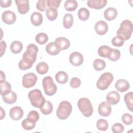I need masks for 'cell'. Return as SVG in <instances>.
Segmentation results:
<instances>
[{"mask_svg": "<svg viewBox=\"0 0 133 133\" xmlns=\"http://www.w3.org/2000/svg\"><path fill=\"white\" fill-rule=\"evenodd\" d=\"M38 51V48L36 45L34 44L28 45L26 51L23 54L22 59L18 63L19 68L21 70L31 68L36 60Z\"/></svg>", "mask_w": 133, "mask_h": 133, "instance_id": "obj_1", "label": "cell"}, {"mask_svg": "<svg viewBox=\"0 0 133 133\" xmlns=\"http://www.w3.org/2000/svg\"><path fill=\"white\" fill-rule=\"evenodd\" d=\"M132 32V23L129 20H124L121 23L119 29L117 30V36H120L124 41L129 39Z\"/></svg>", "mask_w": 133, "mask_h": 133, "instance_id": "obj_2", "label": "cell"}, {"mask_svg": "<svg viewBox=\"0 0 133 133\" xmlns=\"http://www.w3.org/2000/svg\"><path fill=\"white\" fill-rule=\"evenodd\" d=\"M28 98L32 105L39 109L43 107L46 101L41 91L38 89H34L29 91Z\"/></svg>", "mask_w": 133, "mask_h": 133, "instance_id": "obj_3", "label": "cell"}, {"mask_svg": "<svg viewBox=\"0 0 133 133\" xmlns=\"http://www.w3.org/2000/svg\"><path fill=\"white\" fill-rule=\"evenodd\" d=\"M72 111V107L68 101H62L60 103L56 111L57 117L62 120L69 117Z\"/></svg>", "mask_w": 133, "mask_h": 133, "instance_id": "obj_4", "label": "cell"}, {"mask_svg": "<svg viewBox=\"0 0 133 133\" xmlns=\"http://www.w3.org/2000/svg\"><path fill=\"white\" fill-rule=\"evenodd\" d=\"M77 106L84 116L88 117L92 114L93 108L89 99L85 97L80 98L77 102Z\"/></svg>", "mask_w": 133, "mask_h": 133, "instance_id": "obj_5", "label": "cell"}, {"mask_svg": "<svg viewBox=\"0 0 133 133\" xmlns=\"http://www.w3.org/2000/svg\"><path fill=\"white\" fill-rule=\"evenodd\" d=\"M113 75L110 72H104L99 77L96 83L97 88L104 90L108 89L113 81Z\"/></svg>", "mask_w": 133, "mask_h": 133, "instance_id": "obj_6", "label": "cell"}, {"mask_svg": "<svg viewBox=\"0 0 133 133\" xmlns=\"http://www.w3.org/2000/svg\"><path fill=\"white\" fill-rule=\"evenodd\" d=\"M42 85L44 92L47 96H51L57 92V86L54 83L52 78L50 76L44 77L42 81Z\"/></svg>", "mask_w": 133, "mask_h": 133, "instance_id": "obj_7", "label": "cell"}, {"mask_svg": "<svg viewBox=\"0 0 133 133\" xmlns=\"http://www.w3.org/2000/svg\"><path fill=\"white\" fill-rule=\"evenodd\" d=\"M37 81V77L33 73H28L22 77V84L25 88H29L34 86Z\"/></svg>", "mask_w": 133, "mask_h": 133, "instance_id": "obj_8", "label": "cell"}, {"mask_svg": "<svg viewBox=\"0 0 133 133\" xmlns=\"http://www.w3.org/2000/svg\"><path fill=\"white\" fill-rule=\"evenodd\" d=\"M112 111L111 104L106 101H102L98 108V113L102 116L107 117L110 115Z\"/></svg>", "mask_w": 133, "mask_h": 133, "instance_id": "obj_9", "label": "cell"}, {"mask_svg": "<svg viewBox=\"0 0 133 133\" xmlns=\"http://www.w3.org/2000/svg\"><path fill=\"white\" fill-rule=\"evenodd\" d=\"M70 62L74 66L81 65L84 61L83 55L78 51L72 52L69 56Z\"/></svg>", "mask_w": 133, "mask_h": 133, "instance_id": "obj_10", "label": "cell"}, {"mask_svg": "<svg viewBox=\"0 0 133 133\" xmlns=\"http://www.w3.org/2000/svg\"><path fill=\"white\" fill-rule=\"evenodd\" d=\"M15 3L17 6L18 12L21 14H26L29 9V1L28 0H16Z\"/></svg>", "mask_w": 133, "mask_h": 133, "instance_id": "obj_11", "label": "cell"}, {"mask_svg": "<svg viewBox=\"0 0 133 133\" xmlns=\"http://www.w3.org/2000/svg\"><path fill=\"white\" fill-rule=\"evenodd\" d=\"M2 19L4 23L7 24H11L16 21V16L13 11L11 10H6L2 14Z\"/></svg>", "mask_w": 133, "mask_h": 133, "instance_id": "obj_12", "label": "cell"}, {"mask_svg": "<svg viewBox=\"0 0 133 133\" xmlns=\"http://www.w3.org/2000/svg\"><path fill=\"white\" fill-rule=\"evenodd\" d=\"M9 116L12 120L18 121L23 117V111L20 107H12L9 111Z\"/></svg>", "mask_w": 133, "mask_h": 133, "instance_id": "obj_13", "label": "cell"}, {"mask_svg": "<svg viewBox=\"0 0 133 133\" xmlns=\"http://www.w3.org/2000/svg\"><path fill=\"white\" fill-rule=\"evenodd\" d=\"M109 29L107 23L103 20L98 21L95 25V31L96 33L100 35H104Z\"/></svg>", "mask_w": 133, "mask_h": 133, "instance_id": "obj_14", "label": "cell"}, {"mask_svg": "<svg viewBox=\"0 0 133 133\" xmlns=\"http://www.w3.org/2000/svg\"><path fill=\"white\" fill-rule=\"evenodd\" d=\"M106 99L110 104L115 105L119 101L120 95L117 91L113 90L107 94Z\"/></svg>", "mask_w": 133, "mask_h": 133, "instance_id": "obj_15", "label": "cell"}, {"mask_svg": "<svg viewBox=\"0 0 133 133\" xmlns=\"http://www.w3.org/2000/svg\"><path fill=\"white\" fill-rule=\"evenodd\" d=\"M55 43L57 45L60 51L68 49L70 46V42L69 40L64 37L57 38L55 39Z\"/></svg>", "mask_w": 133, "mask_h": 133, "instance_id": "obj_16", "label": "cell"}, {"mask_svg": "<svg viewBox=\"0 0 133 133\" xmlns=\"http://www.w3.org/2000/svg\"><path fill=\"white\" fill-rule=\"evenodd\" d=\"M107 3V0H88L87 2L89 7L96 9H102L106 5Z\"/></svg>", "mask_w": 133, "mask_h": 133, "instance_id": "obj_17", "label": "cell"}, {"mask_svg": "<svg viewBox=\"0 0 133 133\" xmlns=\"http://www.w3.org/2000/svg\"><path fill=\"white\" fill-rule=\"evenodd\" d=\"M129 84L128 82L124 79H118L115 83V87L117 90L119 92H124L126 91L129 88Z\"/></svg>", "mask_w": 133, "mask_h": 133, "instance_id": "obj_18", "label": "cell"}, {"mask_svg": "<svg viewBox=\"0 0 133 133\" xmlns=\"http://www.w3.org/2000/svg\"><path fill=\"white\" fill-rule=\"evenodd\" d=\"M46 52L51 56H56L59 54L60 50L55 42L49 43L46 46Z\"/></svg>", "mask_w": 133, "mask_h": 133, "instance_id": "obj_19", "label": "cell"}, {"mask_svg": "<svg viewBox=\"0 0 133 133\" xmlns=\"http://www.w3.org/2000/svg\"><path fill=\"white\" fill-rule=\"evenodd\" d=\"M43 19L42 15L40 12L37 11L32 13L30 18L31 23L34 26L40 25L43 22Z\"/></svg>", "mask_w": 133, "mask_h": 133, "instance_id": "obj_20", "label": "cell"}, {"mask_svg": "<svg viewBox=\"0 0 133 133\" xmlns=\"http://www.w3.org/2000/svg\"><path fill=\"white\" fill-rule=\"evenodd\" d=\"M2 96L3 101L5 103L9 104L15 103L17 99V96L16 94L12 91H10L7 94L4 95Z\"/></svg>", "mask_w": 133, "mask_h": 133, "instance_id": "obj_21", "label": "cell"}, {"mask_svg": "<svg viewBox=\"0 0 133 133\" xmlns=\"http://www.w3.org/2000/svg\"><path fill=\"white\" fill-rule=\"evenodd\" d=\"M117 15V11L113 7H109L107 8L104 12V17L108 21H111L114 19Z\"/></svg>", "mask_w": 133, "mask_h": 133, "instance_id": "obj_22", "label": "cell"}, {"mask_svg": "<svg viewBox=\"0 0 133 133\" xmlns=\"http://www.w3.org/2000/svg\"><path fill=\"white\" fill-rule=\"evenodd\" d=\"M56 81L61 84H64L68 82L69 77L67 73L64 71H59L55 75Z\"/></svg>", "mask_w": 133, "mask_h": 133, "instance_id": "obj_23", "label": "cell"}, {"mask_svg": "<svg viewBox=\"0 0 133 133\" xmlns=\"http://www.w3.org/2000/svg\"><path fill=\"white\" fill-rule=\"evenodd\" d=\"M22 48L23 45L22 43L19 41H15L12 42L10 46L11 51L15 54L20 53L22 50Z\"/></svg>", "mask_w": 133, "mask_h": 133, "instance_id": "obj_24", "label": "cell"}, {"mask_svg": "<svg viewBox=\"0 0 133 133\" xmlns=\"http://www.w3.org/2000/svg\"><path fill=\"white\" fill-rule=\"evenodd\" d=\"M124 101L127 109L131 112L133 110V94L132 92L127 93L124 97Z\"/></svg>", "mask_w": 133, "mask_h": 133, "instance_id": "obj_25", "label": "cell"}, {"mask_svg": "<svg viewBox=\"0 0 133 133\" xmlns=\"http://www.w3.org/2000/svg\"><path fill=\"white\" fill-rule=\"evenodd\" d=\"M73 23V16L71 14H66L63 18V25L64 28L70 29Z\"/></svg>", "mask_w": 133, "mask_h": 133, "instance_id": "obj_26", "label": "cell"}, {"mask_svg": "<svg viewBox=\"0 0 133 133\" xmlns=\"http://www.w3.org/2000/svg\"><path fill=\"white\" fill-rule=\"evenodd\" d=\"M53 110V105L49 101L46 100L44 105L40 108L41 112L44 115H48L50 114Z\"/></svg>", "mask_w": 133, "mask_h": 133, "instance_id": "obj_27", "label": "cell"}, {"mask_svg": "<svg viewBox=\"0 0 133 133\" xmlns=\"http://www.w3.org/2000/svg\"><path fill=\"white\" fill-rule=\"evenodd\" d=\"M121 57V52L118 49L111 48L107 58L112 61H116Z\"/></svg>", "mask_w": 133, "mask_h": 133, "instance_id": "obj_28", "label": "cell"}, {"mask_svg": "<svg viewBox=\"0 0 133 133\" xmlns=\"http://www.w3.org/2000/svg\"><path fill=\"white\" fill-rule=\"evenodd\" d=\"M1 95L3 96L11 91V86L8 82L6 81H0Z\"/></svg>", "mask_w": 133, "mask_h": 133, "instance_id": "obj_29", "label": "cell"}, {"mask_svg": "<svg viewBox=\"0 0 133 133\" xmlns=\"http://www.w3.org/2000/svg\"><path fill=\"white\" fill-rule=\"evenodd\" d=\"M77 15L78 18L82 21H86L87 20L90 15L89 11L88 9L85 7L81 8L77 12Z\"/></svg>", "mask_w": 133, "mask_h": 133, "instance_id": "obj_30", "label": "cell"}, {"mask_svg": "<svg viewBox=\"0 0 133 133\" xmlns=\"http://www.w3.org/2000/svg\"><path fill=\"white\" fill-rule=\"evenodd\" d=\"M64 7L66 10L73 11L77 8V3L74 0H67L64 2Z\"/></svg>", "mask_w": 133, "mask_h": 133, "instance_id": "obj_31", "label": "cell"}, {"mask_svg": "<svg viewBox=\"0 0 133 133\" xmlns=\"http://www.w3.org/2000/svg\"><path fill=\"white\" fill-rule=\"evenodd\" d=\"M48 65L45 62H41L36 66V70L39 74H45L48 71Z\"/></svg>", "mask_w": 133, "mask_h": 133, "instance_id": "obj_32", "label": "cell"}, {"mask_svg": "<svg viewBox=\"0 0 133 133\" xmlns=\"http://www.w3.org/2000/svg\"><path fill=\"white\" fill-rule=\"evenodd\" d=\"M47 18L50 21H54L56 19L58 16L57 9L53 8H48L46 10Z\"/></svg>", "mask_w": 133, "mask_h": 133, "instance_id": "obj_33", "label": "cell"}, {"mask_svg": "<svg viewBox=\"0 0 133 133\" xmlns=\"http://www.w3.org/2000/svg\"><path fill=\"white\" fill-rule=\"evenodd\" d=\"M111 48L107 45H102L99 47L98 49V55L103 58H107Z\"/></svg>", "mask_w": 133, "mask_h": 133, "instance_id": "obj_34", "label": "cell"}, {"mask_svg": "<svg viewBox=\"0 0 133 133\" xmlns=\"http://www.w3.org/2000/svg\"><path fill=\"white\" fill-rule=\"evenodd\" d=\"M93 66L96 71H99L105 68L106 64L104 60L100 59H96L93 62Z\"/></svg>", "mask_w": 133, "mask_h": 133, "instance_id": "obj_35", "label": "cell"}, {"mask_svg": "<svg viewBox=\"0 0 133 133\" xmlns=\"http://www.w3.org/2000/svg\"><path fill=\"white\" fill-rule=\"evenodd\" d=\"M21 125L24 129L26 130H31L34 128L36 125V123L33 122L26 118L22 121Z\"/></svg>", "mask_w": 133, "mask_h": 133, "instance_id": "obj_36", "label": "cell"}, {"mask_svg": "<svg viewBox=\"0 0 133 133\" xmlns=\"http://www.w3.org/2000/svg\"><path fill=\"white\" fill-rule=\"evenodd\" d=\"M48 40V35L45 33H39L35 36L36 42L41 45L45 44Z\"/></svg>", "mask_w": 133, "mask_h": 133, "instance_id": "obj_37", "label": "cell"}, {"mask_svg": "<svg viewBox=\"0 0 133 133\" xmlns=\"http://www.w3.org/2000/svg\"><path fill=\"white\" fill-rule=\"evenodd\" d=\"M96 126L98 130L105 131L109 127V124L107 120L104 119H99L96 123Z\"/></svg>", "mask_w": 133, "mask_h": 133, "instance_id": "obj_38", "label": "cell"}, {"mask_svg": "<svg viewBox=\"0 0 133 133\" xmlns=\"http://www.w3.org/2000/svg\"><path fill=\"white\" fill-rule=\"evenodd\" d=\"M27 118L33 122L36 123L39 118V113L36 111L35 110L31 111L28 115Z\"/></svg>", "mask_w": 133, "mask_h": 133, "instance_id": "obj_39", "label": "cell"}, {"mask_svg": "<svg viewBox=\"0 0 133 133\" xmlns=\"http://www.w3.org/2000/svg\"><path fill=\"white\" fill-rule=\"evenodd\" d=\"M111 43L114 46L121 47L123 45L124 43V40L120 36H116L112 39Z\"/></svg>", "mask_w": 133, "mask_h": 133, "instance_id": "obj_40", "label": "cell"}, {"mask_svg": "<svg viewBox=\"0 0 133 133\" xmlns=\"http://www.w3.org/2000/svg\"><path fill=\"white\" fill-rule=\"evenodd\" d=\"M122 121L126 125H129L132 123V116L129 113H124L122 116Z\"/></svg>", "mask_w": 133, "mask_h": 133, "instance_id": "obj_41", "label": "cell"}, {"mask_svg": "<svg viewBox=\"0 0 133 133\" xmlns=\"http://www.w3.org/2000/svg\"><path fill=\"white\" fill-rule=\"evenodd\" d=\"M111 129L114 133H122L124 130V127L122 124L116 123L112 126Z\"/></svg>", "mask_w": 133, "mask_h": 133, "instance_id": "obj_42", "label": "cell"}, {"mask_svg": "<svg viewBox=\"0 0 133 133\" xmlns=\"http://www.w3.org/2000/svg\"><path fill=\"white\" fill-rule=\"evenodd\" d=\"M36 8L41 11H44L46 10L48 8L47 0H39L36 4Z\"/></svg>", "mask_w": 133, "mask_h": 133, "instance_id": "obj_43", "label": "cell"}, {"mask_svg": "<svg viewBox=\"0 0 133 133\" xmlns=\"http://www.w3.org/2000/svg\"><path fill=\"white\" fill-rule=\"evenodd\" d=\"M61 0H47V5L48 8H53L57 9L60 6Z\"/></svg>", "mask_w": 133, "mask_h": 133, "instance_id": "obj_44", "label": "cell"}, {"mask_svg": "<svg viewBox=\"0 0 133 133\" xmlns=\"http://www.w3.org/2000/svg\"><path fill=\"white\" fill-rule=\"evenodd\" d=\"M81 84V81L77 77H72L70 82V85L73 88H77L80 86Z\"/></svg>", "mask_w": 133, "mask_h": 133, "instance_id": "obj_45", "label": "cell"}, {"mask_svg": "<svg viewBox=\"0 0 133 133\" xmlns=\"http://www.w3.org/2000/svg\"><path fill=\"white\" fill-rule=\"evenodd\" d=\"M6 48V43L4 41H1L0 43V53L1 57H2L5 52Z\"/></svg>", "mask_w": 133, "mask_h": 133, "instance_id": "obj_46", "label": "cell"}, {"mask_svg": "<svg viewBox=\"0 0 133 133\" xmlns=\"http://www.w3.org/2000/svg\"><path fill=\"white\" fill-rule=\"evenodd\" d=\"M12 1L11 0H1L0 4L1 7L6 8L9 7L11 4Z\"/></svg>", "mask_w": 133, "mask_h": 133, "instance_id": "obj_47", "label": "cell"}, {"mask_svg": "<svg viewBox=\"0 0 133 133\" xmlns=\"http://www.w3.org/2000/svg\"><path fill=\"white\" fill-rule=\"evenodd\" d=\"M5 117V112L2 108L1 107V119H3Z\"/></svg>", "mask_w": 133, "mask_h": 133, "instance_id": "obj_48", "label": "cell"}, {"mask_svg": "<svg viewBox=\"0 0 133 133\" xmlns=\"http://www.w3.org/2000/svg\"><path fill=\"white\" fill-rule=\"evenodd\" d=\"M0 72H1V74H0L1 75V79H0V81H5L6 77H5V74L3 73V72L2 71H1Z\"/></svg>", "mask_w": 133, "mask_h": 133, "instance_id": "obj_49", "label": "cell"}]
</instances>
